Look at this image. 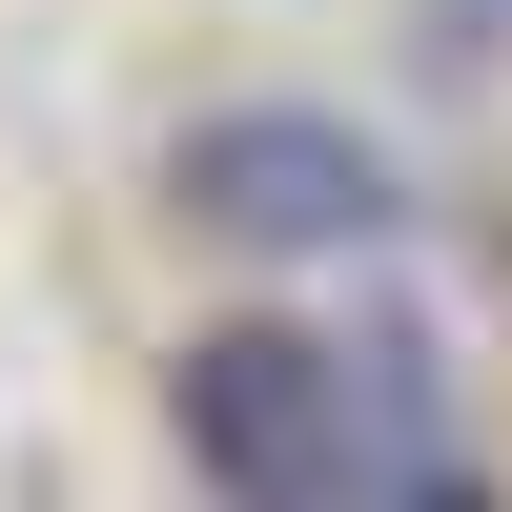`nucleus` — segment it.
I'll return each mask as SVG.
<instances>
[{"label":"nucleus","instance_id":"1","mask_svg":"<svg viewBox=\"0 0 512 512\" xmlns=\"http://www.w3.org/2000/svg\"><path fill=\"white\" fill-rule=\"evenodd\" d=\"M164 205L226 267H369V246H410V164L349 103H205L164 144Z\"/></svg>","mask_w":512,"mask_h":512},{"label":"nucleus","instance_id":"2","mask_svg":"<svg viewBox=\"0 0 512 512\" xmlns=\"http://www.w3.org/2000/svg\"><path fill=\"white\" fill-rule=\"evenodd\" d=\"M164 431H185V472L246 492V512H349V472H369V431H349V328H308V308L185 328Z\"/></svg>","mask_w":512,"mask_h":512},{"label":"nucleus","instance_id":"3","mask_svg":"<svg viewBox=\"0 0 512 512\" xmlns=\"http://www.w3.org/2000/svg\"><path fill=\"white\" fill-rule=\"evenodd\" d=\"M349 431H369L349 512H431V492H472V410H451L431 308H349Z\"/></svg>","mask_w":512,"mask_h":512}]
</instances>
